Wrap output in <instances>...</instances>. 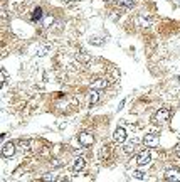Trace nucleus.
I'll return each instance as SVG.
<instances>
[{"instance_id":"10","label":"nucleus","mask_w":180,"mask_h":182,"mask_svg":"<svg viewBox=\"0 0 180 182\" xmlns=\"http://www.w3.org/2000/svg\"><path fill=\"white\" fill-rule=\"evenodd\" d=\"M106 86H108V79H106V78H101V79H98V81L93 83V88H94V89H103V88H106Z\"/></svg>"},{"instance_id":"3","label":"nucleus","mask_w":180,"mask_h":182,"mask_svg":"<svg viewBox=\"0 0 180 182\" xmlns=\"http://www.w3.org/2000/svg\"><path fill=\"white\" fill-rule=\"evenodd\" d=\"M152 160V153L148 148H145V150H142V152L136 155V164L138 165H146V164H150Z\"/></svg>"},{"instance_id":"14","label":"nucleus","mask_w":180,"mask_h":182,"mask_svg":"<svg viewBox=\"0 0 180 182\" xmlns=\"http://www.w3.org/2000/svg\"><path fill=\"white\" fill-rule=\"evenodd\" d=\"M133 177H136V179H140V180H143V179H145V174L142 172V170H133Z\"/></svg>"},{"instance_id":"19","label":"nucleus","mask_w":180,"mask_h":182,"mask_svg":"<svg viewBox=\"0 0 180 182\" xmlns=\"http://www.w3.org/2000/svg\"><path fill=\"white\" fill-rule=\"evenodd\" d=\"M64 182H68V180H64Z\"/></svg>"},{"instance_id":"18","label":"nucleus","mask_w":180,"mask_h":182,"mask_svg":"<svg viewBox=\"0 0 180 182\" xmlns=\"http://www.w3.org/2000/svg\"><path fill=\"white\" fill-rule=\"evenodd\" d=\"M104 2H113V0H104Z\"/></svg>"},{"instance_id":"2","label":"nucleus","mask_w":180,"mask_h":182,"mask_svg":"<svg viewBox=\"0 0 180 182\" xmlns=\"http://www.w3.org/2000/svg\"><path fill=\"white\" fill-rule=\"evenodd\" d=\"M143 143L146 145V148H148V147H150V148L158 147V143H160L158 135H155V133H146L145 138H143Z\"/></svg>"},{"instance_id":"4","label":"nucleus","mask_w":180,"mask_h":182,"mask_svg":"<svg viewBox=\"0 0 180 182\" xmlns=\"http://www.w3.org/2000/svg\"><path fill=\"white\" fill-rule=\"evenodd\" d=\"M165 180L167 182H180V170L178 169H168L165 172Z\"/></svg>"},{"instance_id":"5","label":"nucleus","mask_w":180,"mask_h":182,"mask_svg":"<svg viewBox=\"0 0 180 182\" xmlns=\"http://www.w3.org/2000/svg\"><path fill=\"white\" fill-rule=\"evenodd\" d=\"M113 138H115L116 143H124V142H126V130H124V128H121V127L116 128Z\"/></svg>"},{"instance_id":"8","label":"nucleus","mask_w":180,"mask_h":182,"mask_svg":"<svg viewBox=\"0 0 180 182\" xmlns=\"http://www.w3.org/2000/svg\"><path fill=\"white\" fill-rule=\"evenodd\" d=\"M84 159L82 157H76V160H74V165H73V170L74 172H79V170H82L84 169Z\"/></svg>"},{"instance_id":"16","label":"nucleus","mask_w":180,"mask_h":182,"mask_svg":"<svg viewBox=\"0 0 180 182\" xmlns=\"http://www.w3.org/2000/svg\"><path fill=\"white\" fill-rule=\"evenodd\" d=\"M5 81H7V71H5V69H2V85H4Z\"/></svg>"},{"instance_id":"11","label":"nucleus","mask_w":180,"mask_h":182,"mask_svg":"<svg viewBox=\"0 0 180 182\" xmlns=\"http://www.w3.org/2000/svg\"><path fill=\"white\" fill-rule=\"evenodd\" d=\"M42 179H44V182H54L57 179V172H49V174H46Z\"/></svg>"},{"instance_id":"6","label":"nucleus","mask_w":180,"mask_h":182,"mask_svg":"<svg viewBox=\"0 0 180 182\" xmlns=\"http://www.w3.org/2000/svg\"><path fill=\"white\" fill-rule=\"evenodd\" d=\"M15 150H17V148H15V143H14V142H7V143L2 147V155L4 157H12L14 153H15Z\"/></svg>"},{"instance_id":"7","label":"nucleus","mask_w":180,"mask_h":182,"mask_svg":"<svg viewBox=\"0 0 180 182\" xmlns=\"http://www.w3.org/2000/svg\"><path fill=\"white\" fill-rule=\"evenodd\" d=\"M168 116H170V111H168L167 108H162V110H158L157 113H155V122H158V123L167 122Z\"/></svg>"},{"instance_id":"12","label":"nucleus","mask_w":180,"mask_h":182,"mask_svg":"<svg viewBox=\"0 0 180 182\" xmlns=\"http://www.w3.org/2000/svg\"><path fill=\"white\" fill-rule=\"evenodd\" d=\"M98 100H99L98 91H91V93H89V105H96V103H98Z\"/></svg>"},{"instance_id":"1","label":"nucleus","mask_w":180,"mask_h":182,"mask_svg":"<svg viewBox=\"0 0 180 182\" xmlns=\"http://www.w3.org/2000/svg\"><path fill=\"white\" fill-rule=\"evenodd\" d=\"M79 142H81L82 147H91L94 143V137H93L91 131H81L79 133Z\"/></svg>"},{"instance_id":"9","label":"nucleus","mask_w":180,"mask_h":182,"mask_svg":"<svg viewBox=\"0 0 180 182\" xmlns=\"http://www.w3.org/2000/svg\"><path fill=\"white\" fill-rule=\"evenodd\" d=\"M135 148H136V142H135V140H131V142H126V143H124V147H123V150H124V153H133L135 152Z\"/></svg>"},{"instance_id":"17","label":"nucleus","mask_w":180,"mask_h":182,"mask_svg":"<svg viewBox=\"0 0 180 182\" xmlns=\"http://www.w3.org/2000/svg\"><path fill=\"white\" fill-rule=\"evenodd\" d=\"M175 152H177V155L180 157V142H178V143L175 145Z\"/></svg>"},{"instance_id":"15","label":"nucleus","mask_w":180,"mask_h":182,"mask_svg":"<svg viewBox=\"0 0 180 182\" xmlns=\"http://www.w3.org/2000/svg\"><path fill=\"white\" fill-rule=\"evenodd\" d=\"M77 59H79V61H88V59H89V56H86V54H77Z\"/></svg>"},{"instance_id":"13","label":"nucleus","mask_w":180,"mask_h":182,"mask_svg":"<svg viewBox=\"0 0 180 182\" xmlns=\"http://www.w3.org/2000/svg\"><path fill=\"white\" fill-rule=\"evenodd\" d=\"M42 15H44L42 9H35L34 14H32V20H40V19H42Z\"/></svg>"}]
</instances>
